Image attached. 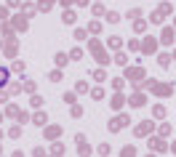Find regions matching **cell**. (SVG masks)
I'll return each mask as SVG.
<instances>
[{"instance_id":"obj_1","label":"cell","mask_w":176,"mask_h":157,"mask_svg":"<svg viewBox=\"0 0 176 157\" xmlns=\"http://www.w3.org/2000/svg\"><path fill=\"white\" fill-rule=\"evenodd\" d=\"M147 131H150V123H144V125H139V136H147Z\"/></svg>"},{"instance_id":"obj_2","label":"cell","mask_w":176,"mask_h":157,"mask_svg":"<svg viewBox=\"0 0 176 157\" xmlns=\"http://www.w3.org/2000/svg\"><path fill=\"white\" fill-rule=\"evenodd\" d=\"M6 80H8V72H6V69H3V67H0V85L6 83Z\"/></svg>"}]
</instances>
